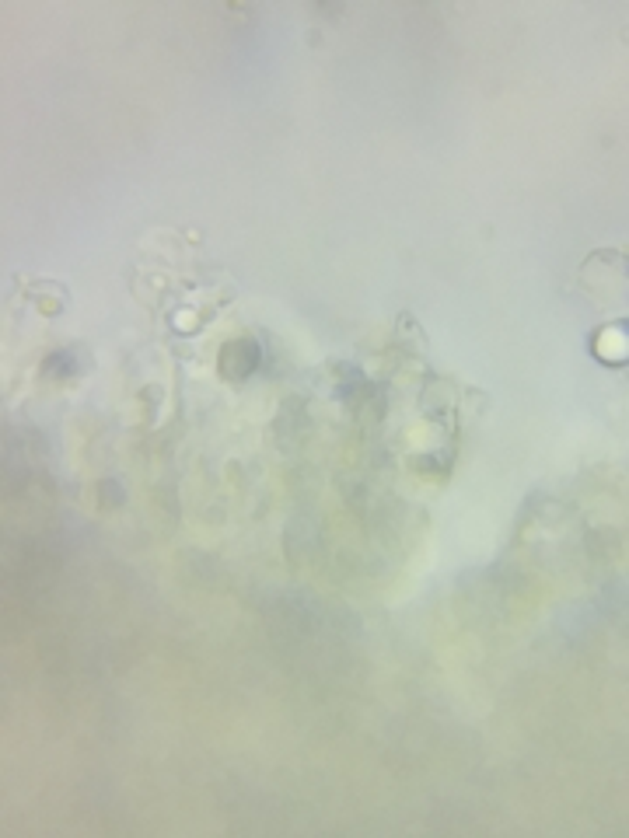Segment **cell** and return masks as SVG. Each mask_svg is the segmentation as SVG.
Listing matches in <instances>:
<instances>
[{
    "instance_id": "6da1fadb",
    "label": "cell",
    "mask_w": 629,
    "mask_h": 838,
    "mask_svg": "<svg viewBox=\"0 0 629 838\" xmlns=\"http://www.w3.org/2000/svg\"><path fill=\"white\" fill-rule=\"evenodd\" d=\"M259 364V346L252 339H235L221 350V374L224 378H249Z\"/></svg>"
}]
</instances>
